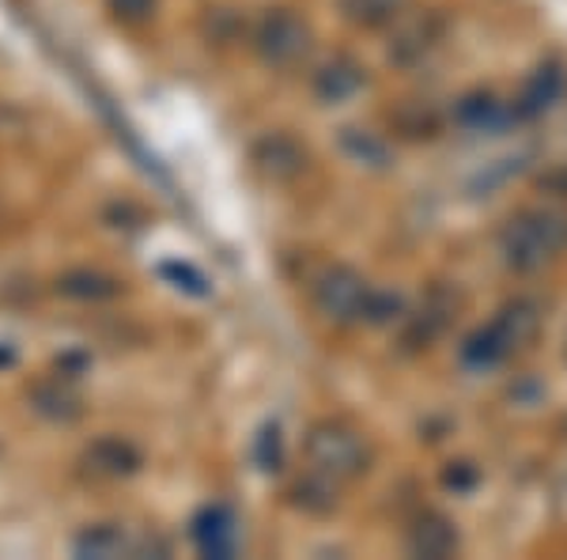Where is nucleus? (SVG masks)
<instances>
[{
    "label": "nucleus",
    "instance_id": "nucleus-1",
    "mask_svg": "<svg viewBox=\"0 0 567 560\" xmlns=\"http://www.w3.org/2000/svg\"><path fill=\"white\" fill-rule=\"evenodd\" d=\"M567 251V213L560 208H529L499 232V262L518 277L542 273Z\"/></svg>",
    "mask_w": 567,
    "mask_h": 560
},
{
    "label": "nucleus",
    "instance_id": "nucleus-2",
    "mask_svg": "<svg viewBox=\"0 0 567 560\" xmlns=\"http://www.w3.org/2000/svg\"><path fill=\"white\" fill-rule=\"evenodd\" d=\"M537 329H542V307L534 299H515L488 326H481L473 337H465L458 356L470 371H492V367L511 360L518 348L534 342Z\"/></svg>",
    "mask_w": 567,
    "mask_h": 560
},
{
    "label": "nucleus",
    "instance_id": "nucleus-3",
    "mask_svg": "<svg viewBox=\"0 0 567 560\" xmlns=\"http://www.w3.org/2000/svg\"><path fill=\"white\" fill-rule=\"evenodd\" d=\"M307 462L310 474L349 485L368 470V444L360 439V431L341 425V420H322L307 431Z\"/></svg>",
    "mask_w": 567,
    "mask_h": 560
},
{
    "label": "nucleus",
    "instance_id": "nucleus-4",
    "mask_svg": "<svg viewBox=\"0 0 567 560\" xmlns=\"http://www.w3.org/2000/svg\"><path fill=\"white\" fill-rule=\"evenodd\" d=\"M371 292H374L371 284L355 269H349V265H329V269L318 273V281H315V307L322 310L329 323L355 326L368 318Z\"/></svg>",
    "mask_w": 567,
    "mask_h": 560
},
{
    "label": "nucleus",
    "instance_id": "nucleus-5",
    "mask_svg": "<svg viewBox=\"0 0 567 560\" xmlns=\"http://www.w3.org/2000/svg\"><path fill=\"white\" fill-rule=\"evenodd\" d=\"M254 50H258V58L265 65L272 69H288L296 65V61L307 58L310 50V27L299 20L296 12H269L265 20L258 23V31H254Z\"/></svg>",
    "mask_w": 567,
    "mask_h": 560
},
{
    "label": "nucleus",
    "instance_id": "nucleus-6",
    "mask_svg": "<svg viewBox=\"0 0 567 560\" xmlns=\"http://www.w3.org/2000/svg\"><path fill=\"white\" fill-rule=\"evenodd\" d=\"M194 541H197V549L205 557H219V560L235 557V553H239V541H243V530H239L235 511L224 508V503L205 508L194 519Z\"/></svg>",
    "mask_w": 567,
    "mask_h": 560
},
{
    "label": "nucleus",
    "instance_id": "nucleus-7",
    "mask_svg": "<svg viewBox=\"0 0 567 560\" xmlns=\"http://www.w3.org/2000/svg\"><path fill=\"white\" fill-rule=\"evenodd\" d=\"M254 163L265 179L272 182H288V179H299L307 167V152L299 149L291 136L284 133H265L258 144H254Z\"/></svg>",
    "mask_w": 567,
    "mask_h": 560
},
{
    "label": "nucleus",
    "instance_id": "nucleus-8",
    "mask_svg": "<svg viewBox=\"0 0 567 560\" xmlns=\"http://www.w3.org/2000/svg\"><path fill=\"white\" fill-rule=\"evenodd\" d=\"M84 466L95 477H110V481H114V477H130L141 470V451L122 436H103L87 447Z\"/></svg>",
    "mask_w": 567,
    "mask_h": 560
},
{
    "label": "nucleus",
    "instance_id": "nucleus-9",
    "mask_svg": "<svg viewBox=\"0 0 567 560\" xmlns=\"http://www.w3.org/2000/svg\"><path fill=\"white\" fill-rule=\"evenodd\" d=\"M439 39H443V23H439L435 16H420V20L401 23L390 42V61H398V65H416V61H424L427 53L435 50Z\"/></svg>",
    "mask_w": 567,
    "mask_h": 560
},
{
    "label": "nucleus",
    "instance_id": "nucleus-10",
    "mask_svg": "<svg viewBox=\"0 0 567 560\" xmlns=\"http://www.w3.org/2000/svg\"><path fill=\"white\" fill-rule=\"evenodd\" d=\"M454 549H458V530L443 516H420L413 527H409V553L413 557L443 560V557H454Z\"/></svg>",
    "mask_w": 567,
    "mask_h": 560
},
{
    "label": "nucleus",
    "instance_id": "nucleus-11",
    "mask_svg": "<svg viewBox=\"0 0 567 560\" xmlns=\"http://www.w3.org/2000/svg\"><path fill=\"white\" fill-rule=\"evenodd\" d=\"M363 88V69L349 58H333L315 72V95L322 103H344Z\"/></svg>",
    "mask_w": 567,
    "mask_h": 560
},
{
    "label": "nucleus",
    "instance_id": "nucleus-12",
    "mask_svg": "<svg viewBox=\"0 0 567 560\" xmlns=\"http://www.w3.org/2000/svg\"><path fill=\"white\" fill-rule=\"evenodd\" d=\"M76 557H99V560H110V557H136L141 546L117 527H91L84 534L76 538Z\"/></svg>",
    "mask_w": 567,
    "mask_h": 560
},
{
    "label": "nucleus",
    "instance_id": "nucleus-13",
    "mask_svg": "<svg viewBox=\"0 0 567 560\" xmlns=\"http://www.w3.org/2000/svg\"><path fill=\"white\" fill-rule=\"evenodd\" d=\"M341 149H344V155H349L352 163H360V167H371V171H386L390 163H393L390 144L382 141L379 133L355 130V125L341 130Z\"/></svg>",
    "mask_w": 567,
    "mask_h": 560
},
{
    "label": "nucleus",
    "instance_id": "nucleus-14",
    "mask_svg": "<svg viewBox=\"0 0 567 560\" xmlns=\"http://www.w3.org/2000/svg\"><path fill=\"white\" fill-rule=\"evenodd\" d=\"M560 91H564V72L556 69V65H548V69H537L534 72V80L526 84V91L518 95V114L523 118H534V114H542L545 106H553L556 99H560Z\"/></svg>",
    "mask_w": 567,
    "mask_h": 560
},
{
    "label": "nucleus",
    "instance_id": "nucleus-15",
    "mask_svg": "<svg viewBox=\"0 0 567 560\" xmlns=\"http://www.w3.org/2000/svg\"><path fill=\"white\" fill-rule=\"evenodd\" d=\"M58 292L69 299H114L117 292H122V284L114 277H106V273H95V269H76V273H65V277L58 281Z\"/></svg>",
    "mask_w": 567,
    "mask_h": 560
},
{
    "label": "nucleus",
    "instance_id": "nucleus-16",
    "mask_svg": "<svg viewBox=\"0 0 567 560\" xmlns=\"http://www.w3.org/2000/svg\"><path fill=\"white\" fill-rule=\"evenodd\" d=\"M337 492H341L337 481H329L322 474H307L303 481L291 489V500H296V508L310 511V516H326V511L337 508Z\"/></svg>",
    "mask_w": 567,
    "mask_h": 560
},
{
    "label": "nucleus",
    "instance_id": "nucleus-17",
    "mask_svg": "<svg viewBox=\"0 0 567 560\" xmlns=\"http://www.w3.org/2000/svg\"><path fill=\"white\" fill-rule=\"evenodd\" d=\"M409 0H341L344 16L355 27H386L405 12Z\"/></svg>",
    "mask_w": 567,
    "mask_h": 560
},
{
    "label": "nucleus",
    "instance_id": "nucleus-18",
    "mask_svg": "<svg viewBox=\"0 0 567 560\" xmlns=\"http://www.w3.org/2000/svg\"><path fill=\"white\" fill-rule=\"evenodd\" d=\"M34 409L53 420H72L80 417V398L61 383H42V387H34Z\"/></svg>",
    "mask_w": 567,
    "mask_h": 560
},
{
    "label": "nucleus",
    "instance_id": "nucleus-19",
    "mask_svg": "<svg viewBox=\"0 0 567 560\" xmlns=\"http://www.w3.org/2000/svg\"><path fill=\"white\" fill-rule=\"evenodd\" d=\"M159 277L163 281H171L178 292H186V296H197V299H205L208 292V277L197 269V265H189V262H163L159 265Z\"/></svg>",
    "mask_w": 567,
    "mask_h": 560
},
{
    "label": "nucleus",
    "instance_id": "nucleus-20",
    "mask_svg": "<svg viewBox=\"0 0 567 560\" xmlns=\"http://www.w3.org/2000/svg\"><path fill=\"white\" fill-rule=\"evenodd\" d=\"M458 122L473 125V130H484V125H492V122H503V110L499 103H492V99H465L458 106Z\"/></svg>",
    "mask_w": 567,
    "mask_h": 560
},
{
    "label": "nucleus",
    "instance_id": "nucleus-21",
    "mask_svg": "<svg viewBox=\"0 0 567 560\" xmlns=\"http://www.w3.org/2000/svg\"><path fill=\"white\" fill-rule=\"evenodd\" d=\"M280 451H284V436L277 425H265L258 444H254V462L261 466V470H277L280 466Z\"/></svg>",
    "mask_w": 567,
    "mask_h": 560
},
{
    "label": "nucleus",
    "instance_id": "nucleus-22",
    "mask_svg": "<svg viewBox=\"0 0 567 560\" xmlns=\"http://www.w3.org/2000/svg\"><path fill=\"white\" fill-rule=\"evenodd\" d=\"M110 12L122 23H144L155 12V0H110Z\"/></svg>",
    "mask_w": 567,
    "mask_h": 560
}]
</instances>
